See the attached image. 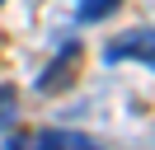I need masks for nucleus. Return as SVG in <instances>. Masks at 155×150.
<instances>
[{
    "label": "nucleus",
    "mask_w": 155,
    "mask_h": 150,
    "mask_svg": "<svg viewBox=\"0 0 155 150\" xmlns=\"http://www.w3.org/2000/svg\"><path fill=\"white\" fill-rule=\"evenodd\" d=\"M89 145H94L89 136H75V131H61V127H47L33 141H24V150H89Z\"/></svg>",
    "instance_id": "nucleus-3"
},
{
    "label": "nucleus",
    "mask_w": 155,
    "mask_h": 150,
    "mask_svg": "<svg viewBox=\"0 0 155 150\" xmlns=\"http://www.w3.org/2000/svg\"><path fill=\"white\" fill-rule=\"evenodd\" d=\"M89 150H94V145H89Z\"/></svg>",
    "instance_id": "nucleus-7"
},
{
    "label": "nucleus",
    "mask_w": 155,
    "mask_h": 150,
    "mask_svg": "<svg viewBox=\"0 0 155 150\" xmlns=\"http://www.w3.org/2000/svg\"><path fill=\"white\" fill-rule=\"evenodd\" d=\"M80 56H85V42L80 38H71V42L57 47V56L47 61V70L38 75V94H61L75 84V70H80Z\"/></svg>",
    "instance_id": "nucleus-1"
},
{
    "label": "nucleus",
    "mask_w": 155,
    "mask_h": 150,
    "mask_svg": "<svg viewBox=\"0 0 155 150\" xmlns=\"http://www.w3.org/2000/svg\"><path fill=\"white\" fill-rule=\"evenodd\" d=\"M14 99H19V94H14V84H0V131L14 122Z\"/></svg>",
    "instance_id": "nucleus-5"
},
{
    "label": "nucleus",
    "mask_w": 155,
    "mask_h": 150,
    "mask_svg": "<svg viewBox=\"0 0 155 150\" xmlns=\"http://www.w3.org/2000/svg\"><path fill=\"white\" fill-rule=\"evenodd\" d=\"M117 5H122V0H80L75 5V24H99V19H108Z\"/></svg>",
    "instance_id": "nucleus-4"
},
{
    "label": "nucleus",
    "mask_w": 155,
    "mask_h": 150,
    "mask_svg": "<svg viewBox=\"0 0 155 150\" xmlns=\"http://www.w3.org/2000/svg\"><path fill=\"white\" fill-rule=\"evenodd\" d=\"M104 61H108V66L141 61V66L155 70V28H127V33H117L113 42L104 47Z\"/></svg>",
    "instance_id": "nucleus-2"
},
{
    "label": "nucleus",
    "mask_w": 155,
    "mask_h": 150,
    "mask_svg": "<svg viewBox=\"0 0 155 150\" xmlns=\"http://www.w3.org/2000/svg\"><path fill=\"white\" fill-rule=\"evenodd\" d=\"M0 5H5V0H0Z\"/></svg>",
    "instance_id": "nucleus-6"
}]
</instances>
